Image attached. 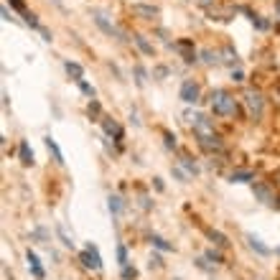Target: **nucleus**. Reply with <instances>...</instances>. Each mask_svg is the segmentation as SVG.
Instances as JSON below:
<instances>
[{
  "label": "nucleus",
  "instance_id": "1",
  "mask_svg": "<svg viewBox=\"0 0 280 280\" xmlns=\"http://www.w3.org/2000/svg\"><path fill=\"white\" fill-rule=\"evenodd\" d=\"M189 123L194 125L196 138H199V145H202L204 150H209V153L212 150H222V143H219V138L214 133V125H212V120L207 115L194 112V115H189Z\"/></svg>",
  "mask_w": 280,
  "mask_h": 280
},
{
  "label": "nucleus",
  "instance_id": "2",
  "mask_svg": "<svg viewBox=\"0 0 280 280\" xmlns=\"http://www.w3.org/2000/svg\"><path fill=\"white\" fill-rule=\"evenodd\" d=\"M212 110H214V115L232 117V115H237V100L224 89H214L212 92Z\"/></svg>",
  "mask_w": 280,
  "mask_h": 280
},
{
  "label": "nucleus",
  "instance_id": "3",
  "mask_svg": "<svg viewBox=\"0 0 280 280\" xmlns=\"http://www.w3.org/2000/svg\"><path fill=\"white\" fill-rule=\"evenodd\" d=\"M245 105H247V110H250V115L257 120L260 115H262V110H265V100H262V95L257 92V89H247L245 92Z\"/></svg>",
  "mask_w": 280,
  "mask_h": 280
},
{
  "label": "nucleus",
  "instance_id": "4",
  "mask_svg": "<svg viewBox=\"0 0 280 280\" xmlns=\"http://www.w3.org/2000/svg\"><path fill=\"white\" fill-rule=\"evenodd\" d=\"M92 16H95V23H97L107 36H117V38H123V31H120L115 23H110V21H107V16H105L102 11H92Z\"/></svg>",
  "mask_w": 280,
  "mask_h": 280
},
{
  "label": "nucleus",
  "instance_id": "5",
  "mask_svg": "<svg viewBox=\"0 0 280 280\" xmlns=\"http://www.w3.org/2000/svg\"><path fill=\"white\" fill-rule=\"evenodd\" d=\"M82 262H84L87 267H92V270H100L102 260H100V252H97L95 245H87V247H84V252H82Z\"/></svg>",
  "mask_w": 280,
  "mask_h": 280
},
{
  "label": "nucleus",
  "instance_id": "6",
  "mask_svg": "<svg viewBox=\"0 0 280 280\" xmlns=\"http://www.w3.org/2000/svg\"><path fill=\"white\" fill-rule=\"evenodd\" d=\"M252 189H255V196L260 199V202H262V204H267V207H275V204H277V199H275V194H272V191H270V189H267L265 183H255Z\"/></svg>",
  "mask_w": 280,
  "mask_h": 280
},
{
  "label": "nucleus",
  "instance_id": "7",
  "mask_svg": "<svg viewBox=\"0 0 280 280\" xmlns=\"http://www.w3.org/2000/svg\"><path fill=\"white\" fill-rule=\"evenodd\" d=\"M181 100H183L186 105H194V102L199 100V87H196L194 82H183V87H181Z\"/></svg>",
  "mask_w": 280,
  "mask_h": 280
},
{
  "label": "nucleus",
  "instance_id": "8",
  "mask_svg": "<svg viewBox=\"0 0 280 280\" xmlns=\"http://www.w3.org/2000/svg\"><path fill=\"white\" fill-rule=\"evenodd\" d=\"M133 13H135V16H143V18H155L161 11H158L155 6H143V3H138V6H133Z\"/></svg>",
  "mask_w": 280,
  "mask_h": 280
},
{
  "label": "nucleus",
  "instance_id": "9",
  "mask_svg": "<svg viewBox=\"0 0 280 280\" xmlns=\"http://www.w3.org/2000/svg\"><path fill=\"white\" fill-rule=\"evenodd\" d=\"M252 178H255L252 171H232V176H229L232 183H250Z\"/></svg>",
  "mask_w": 280,
  "mask_h": 280
},
{
  "label": "nucleus",
  "instance_id": "10",
  "mask_svg": "<svg viewBox=\"0 0 280 280\" xmlns=\"http://www.w3.org/2000/svg\"><path fill=\"white\" fill-rule=\"evenodd\" d=\"M28 267H31V272L36 277H44V267H41V262H38V257L33 252H28Z\"/></svg>",
  "mask_w": 280,
  "mask_h": 280
},
{
  "label": "nucleus",
  "instance_id": "11",
  "mask_svg": "<svg viewBox=\"0 0 280 280\" xmlns=\"http://www.w3.org/2000/svg\"><path fill=\"white\" fill-rule=\"evenodd\" d=\"M64 66H66L69 76H74L76 82H82V76H84V69H82V66H79V64H74V61H66Z\"/></svg>",
  "mask_w": 280,
  "mask_h": 280
},
{
  "label": "nucleus",
  "instance_id": "12",
  "mask_svg": "<svg viewBox=\"0 0 280 280\" xmlns=\"http://www.w3.org/2000/svg\"><path fill=\"white\" fill-rule=\"evenodd\" d=\"M247 242H250V247H252V250H257L260 255H270V247H265L255 234H247Z\"/></svg>",
  "mask_w": 280,
  "mask_h": 280
},
{
  "label": "nucleus",
  "instance_id": "13",
  "mask_svg": "<svg viewBox=\"0 0 280 280\" xmlns=\"http://www.w3.org/2000/svg\"><path fill=\"white\" fill-rule=\"evenodd\" d=\"M102 125H105V133H107V135H115V138H123V130H120V125L115 123V120H105V123H102Z\"/></svg>",
  "mask_w": 280,
  "mask_h": 280
},
{
  "label": "nucleus",
  "instance_id": "14",
  "mask_svg": "<svg viewBox=\"0 0 280 280\" xmlns=\"http://www.w3.org/2000/svg\"><path fill=\"white\" fill-rule=\"evenodd\" d=\"M46 148L54 153L56 163H64V155H61V150H59V145H56V140H54V138H46Z\"/></svg>",
  "mask_w": 280,
  "mask_h": 280
},
{
  "label": "nucleus",
  "instance_id": "15",
  "mask_svg": "<svg viewBox=\"0 0 280 280\" xmlns=\"http://www.w3.org/2000/svg\"><path fill=\"white\" fill-rule=\"evenodd\" d=\"M133 41L138 44V49H140L143 54H148V56H153V46H150V44L145 41V36H135V38H133Z\"/></svg>",
  "mask_w": 280,
  "mask_h": 280
},
{
  "label": "nucleus",
  "instance_id": "16",
  "mask_svg": "<svg viewBox=\"0 0 280 280\" xmlns=\"http://www.w3.org/2000/svg\"><path fill=\"white\" fill-rule=\"evenodd\" d=\"M21 161H23V166H31L33 163V153H31L28 143H21Z\"/></svg>",
  "mask_w": 280,
  "mask_h": 280
},
{
  "label": "nucleus",
  "instance_id": "17",
  "mask_svg": "<svg viewBox=\"0 0 280 280\" xmlns=\"http://www.w3.org/2000/svg\"><path fill=\"white\" fill-rule=\"evenodd\" d=\"M209 239H212L214 245H219V247H227V245H229V242H227V237H224L222 232H214V229L209 232Z\"/></svg>",
  "mask_w": 280,
  "mask_h": 280
},
{
  "label": "nucleus",
  "instance_id": "18",
  "mask_svg": "<svg viewBox=\"0 0 280 280\" xmlns=\"http://www.w3.org/2000/svg\"><path fill=\"white\" fill-rule=\"evenodd\" d=\"M150 242H153L158 250H166V252H168V250H173V247L166 242V239H161V237H150Z\"/></svg>",
  "mask_w": 280,
  "mask_h": 280
},
{
  "label": "nucleus",
  "instance_id": "19",
  "mask_svg": "<svg viewBox=\"0 0 280 280\" xmlns=\"http://www.w3.org/2000/svg\"><path fill=\"white\" fill-rule=\"evenodd\" d=\"M120 209H123V204H120V196H110V212H120Z\"/></svg>",
  "mask_w": 280,
  "mask_h": 280
},
{
  "label": "nucleus",
  "instance_id": "20",
  "mask_svg": "<svg viewBox=\"0 0 280 280\" xmlns=\"http://www.w3.org/2000/svg\"><path fill=\"white\" fill-rule=\"evenodd\" d=\"M117 260H120V265L125 267V262H128V255H125V247H123V245L117 247Z\"/></svg>",
  "mask_w": 280,
  "mask_h": 280
},
{
  "label": "nucleus",
  "instance_id": "21",
  "mask_svg": "<svg viewBox=\"0 0 280 280\" xmlns=\"http://www.w3.org/2000/svg\"><path fill=\"white\" fill-rule=\"evenodd\" d=\"M123 277H125V280H133V277H135V270L125 265V267H123Z\"/></svg>",
  "mask_w": 280,
  "mask_h": 280
},
{
  "label": "nucleus",
  "instance_id": "22",
  "mask_svg": "<svg viewBox=\"0 0 280 280\" xmlns=\"http://www.w3.org/2000/svg\"><path fill=\"white\" fill-rule=\"evenodd\" d=\"M202 56H204V61H207V64H214V61H217V56H214L212 51H204Z\"/></svg>",
  "mask_w": 280,
  "mask_h": 280
},
{
  "label": "nucleus",
  "instance_id": "23",
  "mask_svg": "<svg viewBox=\"0 0 280 280\" xmlns=\"http://www.w3.org/2000/svg\"><path fill=\"white\" fill-rule=\"evenodd\" d=\"M8 3H11L13 8H18V11H26V6H23V0H8Z\"/></svg>",
  "mask_w": 280,
  "mask_h": 280
},
{
  "label": "nucleus",
  "instance_id": "24",
  "mask_svg": "<svg viewBox=\"0 0 280 280\" xmlns=\"http://www.w3.org/2000/svg\"><path fill=\"white\" fill-rule=\"evenodd\" d=\"M79 84H82V92H87V95H89V97H92V95H95V89H92V87H89V84H87V82H79Z\"/></svg>",
  "mask_w": 280,
  "mask_h": 280
},
{
  "label": "nucleus",
  "instance_id": "25",
  "mask_svg": "<svg viewBox=\"0 0 280 280\" xmlns=\"http://www.w3.org/2000/svg\"><path fill=\"white\" fill-rule=\"evenodd\" d=\"M166 145H168V148H173V145H176V138H173L171 133H166Z\"/></svg>",
  "mask_w": 280,
  "mask_h": 280
},
{
  "label": "nucleus",
  "instance_id": "26",
  "mask_svg": "<svg viewBox=\"0 0 280 280\" xmlns=\"http://www.w3.org/2000/svg\"><path fill=\"white\" fill-rule=\"evenodd\" d=\"M232 79H234V82H242L245 76H242V71H234V74H232Z\"/></svg>",
  "mask_w": 280,
  "mask_h": 280
},
{
  "label": "nucleus",
  "instance_id": "27",
  "mask_svg": "<svg viewBox=\"0 0 280 280\" xmlns=\"http://www.w3.org/2000/svg\"><path fill=\"white\" fill-rule=\"evenodd\" d=\"M3 18H6V21H13V16L8 13V8H6V6H3Z\"/></svg>",
  "mask_w": 280,
  "mask_h": 280
},
{
  "label": "nucleus",
  "instance_id": "28",
  "mask_svg": "<svg viewBox=\"0 0 280 280\" xmlns=\"http://www.w3.org/2000/svg\"><path fill=\"white\" fill-rule=\"evenodd\" d=\"M89 112H95V115H97V112H100V105H97V102H92V105H89Z\"/></svg>",
  "mask_w": 280,
  "mask_h": 280
},
{
  "label": "nucleus",
  "instance_id": "29",
  "mask_svg": "<svg viewBox=\"0 0 280 280\" xmlns=\"http://www.w3.org/2000/svg\"><path fill=\"white\" fill-rule=\"evenodd\" d=\"M196 3H202V6H209V3H214V0H196Z\"/></svg>",
  "mask_w": 280,
  "mask_h": 280
}]
</instances>
